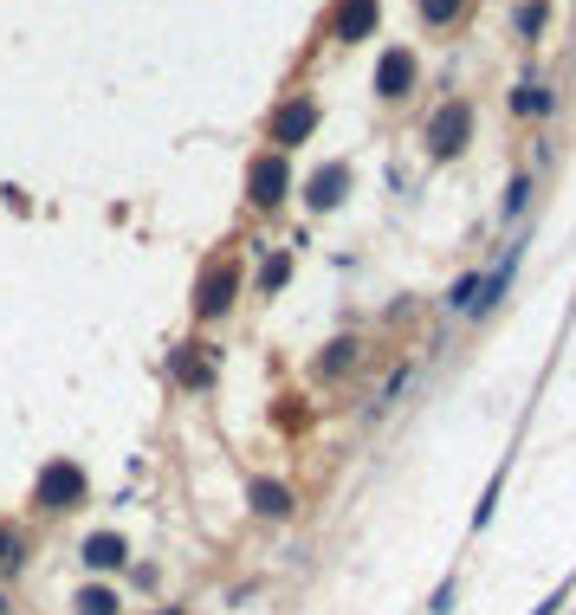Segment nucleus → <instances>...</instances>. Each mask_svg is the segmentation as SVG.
Wrapping results in <instances>:
<instances>
[{
    "label": "nucleus",
    "mask_w": 576,
    "mask_h": 615,
    "mask_svg": "<svg viewBox=\"0 0 576 615\" xmlns=\"http://www.w3.org/2000/svg\"><path fill=\"white\" fill-rule=\"evenodd\" d=\"M466 130H473V104H441V111L428 117V156L434 162H447V156H460L466 149Z\"/></svg>",
    "instance_id": "f257e3e1"
},
{
    "label": "nucleus",
    "mask_w": 576,
    "mask_h": 615,
    "mask_svg": "<svg viewBox=\"0 0 576 615\" xmlns=\"http://www.w3.org/2000/svg\"><path fill=\"white\" fill-rule=\"evenodd\" d=\"M311 130H318V104H311V98L285 104V111L272 117V143H305Z\"/></svg>",
    "instance_id": "f03ea898"
},
{
    "label": "nucleus",
    "mask_w": 576,
    "mask_h": 615,
    "mask_svg": "<svg viewBox=\"0 0 576 615\" xmlns=\"http://www.w3.org/2000/svg\"><path fill=\"white\" fill-rule=\"evenodd\" d=\"M253 208H279L285 201V162L279 156H266V162H253Z\"/></svg>",
    "instance_id": "7ed1b4c3"
},
{
    "label": "nucleus",
    "mask_w": 576,
    "mask_h": 615,
    "mask_svg": "<svg viewBox=\"0 0 576 615\" xmlns=\"http://www.w3.org/2000/svg\"><path fill=\"white\" fill-rule=\"evenodd\" d=\"M408 85H415V59H408V52H382V65H376V91H382V98H402Z\"/></svg>",
    "instance_id": "20e7f679"
},
{
    "label": "nucleus",
    "mask_w": 576,
    "mask_h": 615,
    "mask_svg": "<svg viewBox=\"0 0 576 615\" xmlns=\"http://www.w3.org/2000/svg\"><path fill=\"white\" fill-rule=\"evenodd\" d=\"M369 26H376V0H344V7H337V20H331V33H337V39H363Z\"/></svg>",
    "instance_id": "39448f33"
},
{
    "label": "nucleus",
    "mask_w": 576,
    "mask_h": 615,
    "mask_svg": "<svg viewBox=\"0 0 576 615\" xmlns=\"http://www.w3.org/2000/svg\"><path fill=\"white\" fill-rule=\"evenodd\" d=\"M344 188H350V169L337 162V169H318L311 175V208H337L344 201Z\"/></svg>",
    "instance_id": "423d86ee"
},
{
    "label": "nucleus",
    "mask_w": 576,
    "mask_h": 615,
    "mask_svg": "<svg viewBox=\"0 0 576 615\" xmlns=\"http://www.w3.org/2000/svg\"><path fill=\"white\" fill-rule=\"evenodd\" d=\"M123 557H130V551H123L117 531H98V538H85V564H91V570H123Z\"/></svg>",
    "instance_id": "0eeeda50"
},
{
    "label": "nucleus",
    "mask_w": 576,
    "mask_h": 615,
    "mask_svg": "<svg viewBox=\"0 0 576 615\" xmlns=\"http://www.w3.org/2000/svg\"><path fill=\"white\" fill-rule=\"evenodd\" d=\"M78 486H85V480H78V467H65V460H59V467H46V480H39V505L78 499Z\"/></svg>",
    "instance_id": "6e6552de"
},
{
    "label": "nucleus",
    "mask_w": 576,
    "mask_h": 615,
    "mask_svg": "<svg viewBox=\"0 0 576 615\" xmlns=\"http://www.w3.org/2000/svg\"><path fill=\"white\" fill-rule=\"evenodd\" d=\"M246 499H253V512H266V518H285V512H292V492L272 486V480H253V486H246Z\"/></svg>",
    "instance_id": "1a4fd4ad"
},
{
    "label": "nucleus",
    "mask_w": 576,
    "mask_h": 615,
    "mask_svg": "<svg viewBox=\"0 0 576 615\" xmlns=\"http://www.w3.org/2000/svg\"><path fill=\"white\" fill-rule=\"evenodd\" d=\"M227 305H233V272H208V285H201L195 311H201V318H214V311H227Z\"/></svg>",
    "instance_id": "9d476101"
},
{
    "label": "nucleus",
    "mask_w": 576,
    "mask_h": 615,
    "mask_svg": "<svg viewBox=\"0 0 576 615\" xmlns=\"http://www.w3.org/2000/svg\"><path fill=\"white\" fill-rule=\"evenodd\" d=\"M117 590H104V583H91V590H78V615H117Z\"/></svg>",
    "instance_id": "9b49d317"
},
{
    "label": "nucleus",
    "mask_w": 576,
    "mask_h": 615,
    "mask_svg": "<svg viewBox=\"0 0 576 615\" xmlns=\"http://www.w3.org/2000/svg\"><path fill=\"white\" fill-rule=\"evenodd\" d=\"M512 111L518 117H544V111H551V91H544V85H518L512 91Z\"/></svg>",
    "instance_id": "f8f14e48"
},
{
    "label": "nucleus",
    "mask_w": 576,
    "mask_h": 615,
    "mask_svg": "<svg viewBox=\"0 0 576 615\" xmlns=\"http://www.w3.org/2000/svg\"><path fill=\"white\" fill-rule=\"evenodd\" d=\"M460 7H466V0H421V20H428V26H454Z\"/></svg>",
    "instance_id": "ddd939ff"
},
{
    "label": "nucleus",
    "mask_w": 576,
    "mask_h": 615,
    "mask_svg": "<svg viewBox=\"0 0 576 615\" xmlns=\"http://www.w3.org/2000/svg\"><path fill=\"white\" fill-rule=\"evenodd\" d=\"M512 26H518V39H538V26H544V0H525V7L512 13Z\"/></svg>",
    "instance_id": "4468645a"
},
{
    "label": "nucleus",
    "mask_w": 576,
    "mask_h": 615,
    "mask_svg": "<svg viewBox=\"0 0 576 615\" xmlns=\"http://www.w3.org/2000/svg\"><path fill=\"white\" fill-rule=\"evenodd\" d=\"M531 201V175H512V188H505V221H518Z\"/></svg>",
    "instance_id": "2eb2a0df"
},
{
    "label": "nucleus",
    "mask_w": 576,
    "mask_h": 615,
    "mask_svg": "<svg viewBox=\"0 0 576 615\" xmlns=\"http://www.w3.org/2000/svg\"><path fill=\"white\" fill-rule=\"evenodd\" d=\"M570 590H576V570H570V577H564V583H557V590H551V596H544V603H538V609H531V615H557V609H564V603H570Z\"/></svg>",
    "instance_id": "dca6fc26"
},
{
    "label": "nucleus",
    "mask_w": 576,
    "mask_h": 615,
    "mask_svg": "<svg viewBox=\"0 0 576 615\" xmlns=\"http://www.w3.org/2000/svg\"><path fill=\"white\" fill-rule=\"evenodd\" d=\"M0 570H20V538L0 525Z\"/></svg>",
    "instance_id": "f3484780"
}]
</instances>
